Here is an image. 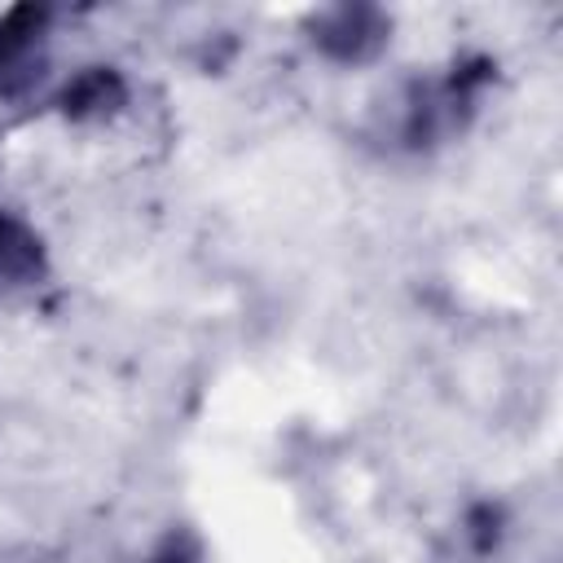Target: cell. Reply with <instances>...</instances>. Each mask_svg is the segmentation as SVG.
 Listing matches in <instances>:
<instances>
[{
  "mask_svg": "<svg viewBox=\"0 0 563 563\" xmlns=\"http://www.w3.org/2000/svg\"><path fill=\"white\" fill-rule=\"evenodd\" d=\"M31 264H35V242L13 220L0 216V277H22Z\"/></svg>",
  "mask_w": 563,
  "mask_h": 563,
  "instance_id": "obj_1",
  "label": "cell"
}]
</instances>
